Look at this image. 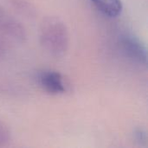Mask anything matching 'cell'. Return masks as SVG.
<instances>
[{
	"mask_svg": "<svg viewBox=\"0 0 148 148\" xmlns=\"http://www.w3.org/2000/svg\"><path fill=\"white\" fill-rule=\"evenodd\" d=\"M39 40L46 52L52 56L61 57L65 55L69 45L68 28L59 17L47 16L41 23Z\"/></svg>",
	"mask_w": 148,
	"mask_h": 148,
	"instance_id": "obj_1",
	"label": "cell"
},
{
	"mask_svg": "<svg viewBox=\"0 0 148 148\" xmlns=\"http://www.w3.org/2000/svg\"><path fill=\"white\" fill-rule=\"evenodd\" d=\"M118 43L127 57L139 64L147 65V50L138 37L129 33H123L120 36Z\"/></svg>",
	"mask_w": 148,
	"mask_h": 148,
	"instance_id": "obj_2",
	"label": "cell"
},
{
	"mask_svg": "<svg viewBox=\"0 0 148 148\" xmlns=\"http://www.w3.org/2000/svg\"><path fill=\"white\" fill-rule=\"evenodd\" d=\"M0 33L14 41L24 42L27 35L23 25L0 6Z\"/></svg>",
	"mask_w": 148,
	"mask_h": 148,
	"instance_id": "obj_3",
	"label": "cell"
},
{
	"mask_svg": "<svg viewBox=\"0 0 148 148\" xmlns=\"http://www.w3.org/2000/svg\"><path fill=\"white\" fill-rule=\"evenodd\" d=\"M40 87L50 95H60L66 91L62 75L54 70H42L37 75Z\"/></svg>",
	"mask_w": 148,
	"mask_h": 148,
	"instance_id": "obj_4",
	"label": "cell"
},
{
	"mask_svg": "<svg viewBox=\"0 0 148 148\" xmlns=\"http://www.w3.org/2000/svg\"><path fill=\"white\" fill-rule=\"evenodd\" d=\"M95 7L109 17L118 16L122 10L121 0H92Z\"/></svg>",
	"mask_w": 148,
	"mask_h": 148,
	"instance_id": "obj_5",
	"label": "cell"
},
{
	"mask_svg": "<svg viewBox=\"0 0 148 148\" xmlns=\"http://www.w3.org/2000/svg\"><path fill=\"white\" fill-rule=\"evenodd\" d=\"M10 1L15 6V8L17 9L19 11H21L23 14L31 16L34 13V8L29 0H10Z\"/></svg>",
	"mask_w": 148,
	"mask_h": 148,
	"instance_id": "obj_6",
	"label": "cell"
},
{
	"mask_svg": "<svg viewBox=\"0 0 148 148\" xmlns=\"http://www.w3.org/2000/svg\"><path fill=\"white\" fill-rule=\"evenodd\" d=\"M10 140V131L8 127L0 121V147H5Z\"/></svg>",
	"mask_w": 148,
	"mask_h": 148,
	"instance_id": "obj_7",
	"label": "cell"
},
{
	"mask_svg": "<svg viewBox=\"0 0 148 148\" xmlns=\"http://www.w3.org/2000/svg\"><path fill=\"white\" fill-rule=\"evenodd\" d=\"M134 139L140 146H147V134L143 129H137L134 132Z\"/></svg>",
	"mask_w": 148,
	"mask_h": 148,
	"instance_id": "obj_8",
	"label": "cell"
},
{
	"mask_svg": "<svg viewBox=\"0 0 148 148\" xmlns=\"http://www.w3.org/2000/svg\"><path fill=\"white\" fill-rule=\"evenodd\" d=\"M7 42L4 36L0 33V57H3L7 52Z\"/></svg>",
	"mask_w": 148,
	"mask_h": 148,
	"instance_id": "obj_9",
	"label": "cell"
}]
</instances>
